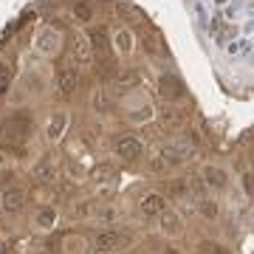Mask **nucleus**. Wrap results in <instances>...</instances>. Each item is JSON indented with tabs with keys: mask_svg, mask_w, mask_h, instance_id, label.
I'll list each match as a JSON object with an SVG mask.
<instances>
[{
	"mask_svg": "<svg viewBox=\"0 0 254 254\" xmlns=\"http://www.w3.org/2000/svg\"><path fill=\"white\" fill-rule=\"evenodd\" d=\"M133 246V237L127 232H119V229H105L93 237V252L99 254H122Z\"/></svg>",
	"mask_w": 254,
	"mask_h": 254,
	"instance_id": "nucleus-1",
	"label": "nucleus"
},
{
	"mask_svg": "<svg viewBox=\"0 0 254 254\" xmlns=\"http://www.w3.org/2000/svg\"><path fill=\"white\" fill-rule=\"evenodd\" d=\"M31 130H34V122H31L26 113H17V116H11L9 122H6L3 136H6V141H11V144H26L28 136H31Z\"/></svg>",
	"mask_w": 254,
	"mask_h": 254,
	"instance_id": "nucleus-2",
	"label": "nucleus"
},
{
	"mask_svg": "<svg viewBox=\"0 0 254 254\" xmlns=\"http://www.w3.org/2000/svg\"><path fill=\"white\" fill-rule=\"evenodd\" d=\"M113 153H116L122 161H138V158L144 155V144H141L136 136H119L116 144H113Z\"/></svg>",
	"mask_w": 254,
	"mask_h": 254,
	"instance_id": "nucleus-3",
	"label": "nucleus"
},
{
	"mask_svg": "<svg viewBox=\"0 0 254 254\" xmlns=\"http://www.w3.org/2000/svg\"><path fill=\"white\" fill-rule=\"evenodd\" d=\"M26 203H28L26 190H6L0 195V209H3V215H9V218L20 215V212L26 209Z\"/></svg>",
	"mask_w": 254,
	"mask_h": 254,
	"instance_id": "nucleus-4",
	"label": "nucleus"
},
{
	"mask_svg": "<svg viewBox=\"0 0 254 254\" xmlns=\"http://www.w3.org/2000/svg\"><path fill=\"white\" fill-rule=\"evenodd\" d=\"M167 195L164 192H144L141 198H138V212L144 215V218H155V215H161L164 209H167Z\"/></svg>",
	"mask_w": 254,
	"mask_h": 254,
	"instance_id": "nucleus-5",
	"label": "nucleus"
},
{
	"mask_svg": "<svg viewBox=\"0 0 254 254\" xmlns=\"http://www.w3.org/2000/svg\"><path fill=\"white\" fill-rule=\"evenodd\" d=\"M158 93H161L164 102H181L187 88H184V82L173 73H164L161 79H158Z\"/></svg>",
	"mask_w": 254,
	"mask_h": 254,
	"instance_id": "nucleus-6",
	"label": "nucleus"
},
{
	"mask_svg": "<svg viewBox=\"0 0 254 254\" xmlns=\"http://www.w3.org/2000/svg\"><path fill=\"white\" fill-rule=\"evenodd\" d=\"M158 218V232L161 235H167V237H178L184 232V220H181V215L175 212V209H164L161 215H155Z\"/></svg>",
	"mask_w": 254,
	"mask_h": 254,
	"instance_id": "nucleus-7",
	"label": "nucleus"
},
{
	"mask_svg": "<svg viewBox=\"0 0 254 254\" xmlns=\"http://www.w3.org/2000/svg\"><path fill=\"white\" fill-rule=\"evenodd\" d=\"M60 48H63V34L54 31V28H43L40 34H37V51L46 57H54L60 54Z\"/></svg>",
	"mask_w": 254,
	"mask_h": 254,
	"instance_id": "nucleus-8",
	"label": "nucleus"
},
{
	"mask_svg": "<svg viewBox=\"0 0 254 254\" xmlns=\"http://www.w3.org/2000/svg\"><path fill=\"white\" fill-rule=\"evenodd\" d=\"M79 88V73L73 71V68H65L60 76H57V96L60 99H71L73 93Z\"/></svg>",
	"mask_w": 254,
	"mask_h": 254,
	"instance_id": "nucleus-9",
	"label": "nucleus"
},
{
	"mask_svg": "<svg viewBox=\"0 0 254 254\" xmlns=\"http://www.w3.org/2000/svg\"><path fill=\"white\" fill-rule=\"evenodd\" d=\"M71 57H73V63L79 65V68H91L93 65V51L91 46H88V40L85 37H73V43H71Z\"/></svg>",
	"mask_w": 254,
	"mask_h": 254,
	"instance_id": "nucleus-10",
	"label": "nucleus"
},
{
	"mask_svg": "<svg viewBox=\"0 0 254 254\" xmlns=\"http://www.w3.org/2000/svg\"><path fill=\"white\" fill-rule=\"evenodd\" d=\"M200 181H203L206 190H226L229 175H226V170H220V167H203Z\"/></svg>",
	"mask_w": 254,
	"mask_h": 254,
	"instance_id": "nucleus-11",
	"label": "nucleus"
},
{
	"mask_svg": "<svg viewBox=\"0 0 254 254\" xmlns=\"http://www.w3.org/2000/svg\"><path fill=\"white\" fill-rule=\"evenodd\" d=\"M65 127H68V116H65L63 110L51 113L48 122H46V138L48 141H60V138L65 136Z\"/></svg>",
	"mask_w": 254,
	"mask_h": 254,
	"instance_id": "nucleus-12",
	"label": "nucleus"
},
{
	"mask_svg": "<svg viewBox=\"0 0 254 254\" xmlns=\"http://www.w3.org/2000/svg\"><path fill=\"white\" fill-rule=\"evenodd\" d=\"M31 175H34L37 181H54L57 178V164H54V158L51 155H43L40 161L31 167Z\"/></svg>",
	"mask_w": 254,
	"mask_h": 254,
	"instance_id": "nucleus-13",
	"label": "nucleus"
},
{
	"mask_svg": "<svg viewBox=\"0 0 254 254\" xmlns=\"http://www.w3.org/2000/svg\"><path fill=\"white\" fill-rule=\"evenodd\" d=\"M63 254H91V243L82 235H65L63 237Z\"/></svg>",
	"mask_w": 254,
	"mask_h": 254,
	"instance_id": "nucleus-14",
	"label": "nucleus"
},
{
	"mask_svg": "<svg viewBox=\"0 0 254 254\" xmlns=\"http://www.w3.org/2000/svg\"><path fill=\"white\" fill-rule=\"evenodd\" d=\"M57 220H60V212H57L54 206H40L34 215V226L43 229V232H48V229L57 226Z\"/></svg>",
	"mask_w": 254,
	"mask_h": 254,
	"instance_id": "nucleus-15",
	"label": "nucleus"
},
{
	"mask_svg": "<svg viewBox=\"0 0 254 254\" xmlns=\"http://www.w3.org/2000/svg\"><path fill=\"white\" fill-rule=\"evenodd\" d=\"M161 122H164V127H170V130H181V127L187 125V113H184L181 108H164Z\"/></svg>",
	"mask_w": 254,
	"mask_h": 254,
	"instance_id": "nucleus-16",
	"label": "nucleus"
},
{
	"mask_svg": "<svg viewBox=\"0 0 254 254\" xmlns=\"http://www.w3.org/2000/svg\"><path fill=\"white\" fill-rule=\"evenodd\" d=\"M91 51L99 54V60H108V31L105 28H93L91 31Z\"/></svg>",
	"mask_w": 254,
	"mask_h": 254,
	"instance_id": "nucleus-17",
	"label": "nucleus"
},
{
	"mask_svg": "<svg viewBox=\"0 0 254 254\" xmlns=\"http://www.w3.org/2000/svg\"><path fill=\"white\" fill-rule=\"evenodd\" d=\"M198 212L203 220H215L220 215V206L215 198H198Z\"/></svg>",
	"mask_w": 254,
	"mask_h": 254,
	"instance_id": "nucleus-18",
	"label": "nucleus"
},
{
	"mask_svg": "<svg viewBox=\"0 0 254 254\" xmlns=\"http://www.w3.org/2000/svg\"><path fill=\"white\" fill-rule=\"evenodd\" d=\"M113 48H116L119 54H130V51H133V34H130L127 28L116 31V34H113Z\"/></svg>",
	"mask_w": 254,
	"mask_h": 254,
	"instance_id": "nucleus-19",
	"label": "nucleus"
},
{
	"mask_svg": "<svg viewBox=\"0 0 254 254\" xmlns=\"http://www.w3.org/2000/svg\"><path fill=\"white\" fill-rule=\"evenodd\" d=\"M144 51L147 54H153V57L164 54V40H161L158 31H147L144 34Z\"/></svg>",
	"mask_w": 254,
	"mask_h": 254,
	"instance_id": "nucleus-20",
	"label": "nucleus"
},
{
	"mask_svg": "<svg viewBox=\"0 0 254 254\" xmlns=\"http://www.w3.org/2000/svg\"><path fill=\"white\" fill-rule=\"evenodd\" d=\"M130 119L133 122H147V119H153V108L150 105H136V108H130Z\"/></svg>",
	"mask_w": 254,
	"mask_h": 254,
	"instance_id": "nucleus-21",
	"label": "nucleus"
},
{
	"mask_svg": "<svg viewBox=\"0 0 254 254\" xmlns=\"http://www.w3.org/2000/svg\"><path fill=\"white\" fill-rule=\"evenodd\" d=\"M91 105H93V110H99V113H108V110H110L108 93H105V91H96V93H93V102H91Z\"/></svg>",
	"mask_w": 254,
	"mask_h": 254,
	"instance_id": "nucleus-22",
	"label": "nucleus"
},
{
	"mask_svg": "<svg viewBox=\"0 0 254 254\" xmlns=\"http://www.w3.org/2000/svg\"><path fill=\"white\" fill-rule=\"evenodd\" d=\"M73 17L79 20V23H88V20L93 17V9L88 3H76V6H73Z\"/></svg>",
	"mask_w": 254,
	"mask_h": 254,
	"instance_id": "nucleus-23",
	"label": "nucleus"
},
{
	"mask_svg": "<svg viewBox=\"0 0 254 254\" xmlns=\"http://www.w3.org/2000/svg\"><path fill=\"white\" fill-rule=\"evenodd\" d=\"M93 178H96V181H113V178H116V170L108 167V164H102V167L93 170Z\"/></svg>",
	"mask_w": 254,
	"mask_h": 254,
	"instance_id": "nucleus-24",
	"label": "nucleus"
},
{
	"mask_svg": "<svg viewBox=\"0 0 254 254\" xmlns=\"http://www.w3.org/2000/svg\"><path fill=\"white\" fill-rule=\"evenodd\" d=\"M9 85H11V68L0 63V93L9 91Z\"/></svg>",
	"mask_w": 254,
	"mask_h": 254,
	"instance_id": "nucleus-25",
	"label": "nucleus"
},
{
	"mask_svg": "<svg viewBox=\"0 0 254 254\" xmlns=\"http://www.w3.org/2000/svg\"><path fill=\"white\" fill-rule=\"evenodd\" d=\"M150 170H153V173H158V175H161V173H167V170H170V164L164 161L161 155H155L153 161H150Z\"/></svg>",
	"mask_w": 254,
	"mask_h": 254,
	"instance_id": "nucleus-26",
	"label": "nucleus"
},
{
	"mask_svg": "<svg viewBox=\"0 0 254 254\" xmlns=\"http://www.w3.org/2000/svg\"><path fill=\"white\" fill-rule=\"evenodd\" d=\"M243 192L254 200V173H246L243 175Z\"/></svg>",
	"mask_w": 254,
	"mask_h": 254,
	"instance_id": "nucleus-27",
	"label": "nucleus"
},
{
	"mask_svg": "<svg viewBox=\"0 0 254 254\" xmlns=\"http://www.w3.org/2000/svg\"><path fill=\"white\" fill-rule=\"evenodd\" d=\"M26 254H54V252H51L48 246H31V249H28Z\"/></svg>",
	"mask_w": 254,
	"mask_h": 254,
	"instance_id": "nucleus-28",
	"label": "nucleus"
},
{
	"mask_svg": "<svg viewBox=\"0 0 254 254\" xmlns=\"http://www.w3.org/2000/svg\"><path fill=\"white\" fill-rule=\"evenodd\" d=\"M229 51H232V54H243V51H246V43H232V46H229Z\"/></svg>",
	"mask_w": 254,
	"mask_h": 254,
	"instance_id": "nucleus-29",
	"label": "nucleus"
},
{
	"mask_svg": "<svg viewBox=\"0 0 254 254\" xmlns=\"http://www.w3.org/2000/svg\"><path fill=\"white\" fill-rule=\"evenodd\" d=\"M161 254H178V252H173V249H167V252H161Z\"/></svg>",
	"mask_w": 254,
	"mask_h": 254,
	"instance_id": "nucleus-30",
	"label": "nucleus"
},
{
	"mask_svg": "<svg viewBox=\"0 0 254 254\" xmlns=\"http://www.w3.org/2000/svg\"><path fill=\"white\" fill-rule=\"evenodd\" d=\"M252 161H254V150H252Z\"/></svg>",
	"mask_w": 254,
	"mask_h": 254,
	"instance_id": "nucleus-31",
	"label": "nucleus"
}]
</instances>
